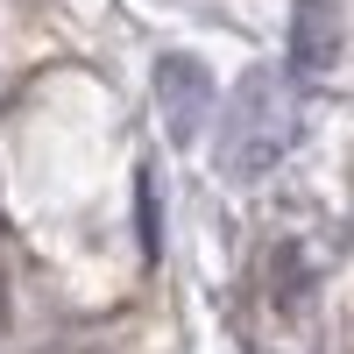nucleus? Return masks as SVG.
I'll list each match as a JSON object with an SVG mask.
<instances>
[{
	"mask_svg": "<svg viewBox=\"0 0 354 354\" xmlns=\"http://www.w3.org/2000/svg\"><path fill=\"white\" fill-rule=\"evenodd\" d=\"M290 106L277 93V71H248L241 85H234V100L220 113V156L241 170V177H262L283 149H290Z\"/></svg>",
	"mask_w": 354,
	"mask_h": 354,
	"instance_id": "f257e3e1",
	"label": "nucleus"
},
{
	"mask_svg": "<svg viewBox=\"0 0 354 354\" xmlns=\"http://www.w3.org/2000/svg\"><path fill=\"white\" fill-rule=\"evenodd\" d=\"M156 106H163V121H170V142H198V135H205V121L220 113L213 71H205L192 50L156 57Z\"/></svg>",
	"mask_w": 354,
	"mask_h": 354,
	"instance_id": "f03ea898",
	"label": "nucleus"
},
{
	"mask_svg": "<svg viewBox=\"0 0 354 354\" xmlns=\"http://www.w3.org/2000/svg\"><path fill=\"white\" fill-rule=\"evenodd\" d=\"M340 64V0H298L290 15V71L326 78Z\"/></svg>",
	"mask_w": 354,
	"mask_h": 354,
	"instance_id": "7ed1b4c3",
	"label": "nucleus"
},
{
	"mask_svg": "<svg viewBox=\"0 0 354 354\" xmlns=\"http://www.w3.org/2000/svg\"><path fill=\"white\" fill-rule=\"evenodd\" d=\"M135 220H142V255H156L163 234H156V177L149 170H142V185H135Z\"/></svg>",
	"mask_w": 354,
	"mask_h": 354,
	"instance_id": "20e7f679",
	"label": "nucleus"
},
{
	"mask_svg": "<svg viewBox=\"0 0 354 354\" xmlns=\"http://www.w3.org/2000/svg\"><path fill=\"white\" fill-rule=\"evenodd\" d=\"M0 326H8V298H0Z\"/></svg>",
	"mask_w": 354,
	"mask_h": 354,
	"instance_id": "39448f33",
	"label": "nucleus"
}]
</instances>
